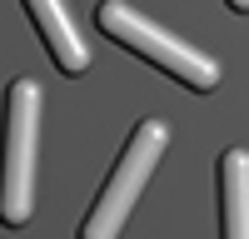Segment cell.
<instances>
[{
	"instance_id": "cell-5",
	"label": "cell",
	"mask_w": 249,
	"mask_h": 239,
	"mask_svg": "<svg viewBox=\"0 0 249 239\" xmlns=\"http://www.w3.org/2000/svg\"><path fill=\"white\" fill-rule=\"evenodd\" d=\"M219 209L224 239H249V154L230 150L219 159Z\"/></svg>"
},
{
	"instance_id": "cell-2",
	"label": "cell",
	"mask_w": 249,
	"mask_h": 239,
	"mask_svg": "<svg viewBox=\"0 0 249 239\" xmlns=\"http://www.w3.org/2000/svg\"><path fill=\"white\" fill-rule=\"evenodd\" d=\"M164 145H170V130H164L160 120H140L130 145H124V154H120V165H115V174H110V185H105V194L95 199V209L85 214V224H80V239H120V229H124V219H130L140 189L150 185Z\"/></svg>"
},
{
	"instance_id": "cell-4",
	"label": "cell",
	"mask_w": 249,
	"mask_h": 239,
	"mask_svg": "<svg viewBox=\"0 0 249 239\" xmlns=\"http://www.w3.org/2000/svg\"><path fill=\"white\" fill-rule=\"evenodd\" d=\"M25 10H30L40 40L50 45L55 65L65 70V75H80V70L90 65V50L80 45V30H75V20H70V10L60 5V0H25Z\"/></svg>"
},
{
	"instance_id": "cell-6",
	"label": "cell",
	"mask_w": 249,
	"mask_h": 239,
	"mask_svg": "<svg viewBox=\"0 0 249 239\" xmlns=\"http://www.w3.org/2000/svg\"><path fill=\"white\" fill-rule=\"evenodd\" d=\"M230 10H249V0H230Z\"/></svg>"
},
{
	"instance_id": "cell-1",
	"label": "cell",
	"mask_w": 249,
	"mask_h": 239,
	"mask_svg": "<svg viewBox=\"0 0 249 239\" xmlns=\"http://www.w3.org/2000/svg\"><path fill=\"white\" fill-rule=\"evenodd\" d=\"M95 25L105 30L115 45H124V50L144 55L150 65L170 70L179 85H190V90H199V95L219 85V65H214V60L204 55V50H195V45H184V40H175L170 30H160L150 15H140L135 5H124V0H100Z\"/></svg>"
},
{
	"instance_id": "cell-3",
	"label": "cell",
	"mask_w": 249,
	"mask_h": 239,
	"mask_svg": "<svg viewBox=\"0 0 249 239\" xmlns=\"http://www.w3.org/2000/svg\"><path fill=\"white\" fill-rule=\"evenodd\" d=\"M35 139H40V85H10V130H5V179H0V219L20 229L35 209Z\"/></svg>"
}]
</instances>
